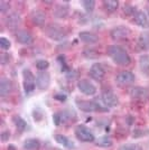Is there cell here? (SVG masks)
<instances>
[{
  "label": "cell",
  "instance_id": "6da1fadb",
  "mask_svg": "<svg viewBox=\"0 0 149 150\" xmlns=\"http://www.w3.org/2000/svg\"><path fill=\"white\" fill-rule=\"evenodd\" d=\"M108 55L111 57V59L120 66H127L131 63L130 55L127 53V50H123L119 45H111L108 47Z\"/></svg>",
  "mask_w": 149,
  "mask_h": 150
},
{
  "label": "cell",
  "instance_id": "7a4b0ae2",
  "mask_svg": "<svg viewBox=\"0 0 149 150\" xmlns=\"http://www.w3.org/2000/svg\"><path fill=\"white\" fill-rule=\"evenodd\" d=\"M45 34L54 40H62L66 36V33L60 25L50 24L45 28Z\"/></svg>",
  "mask_w": 149,
  "mask_h": 150
},
{
  "label": "cell",
  "instance_id": "3957f363",
  "mask_svg": "<svg viewBox=\"0 0 149 150\" xmlns=\"http://www.w3.org/2000/svg\"><path fill=\"white\" fill-rule=\"evenodd\" d=\"M75 136L82 142H93L94 140H95L92 131L89 128H87L85 125H77L75 128Z\"/></svg>",
  "mask_w": 149,
  "mask_h": 150
},
{
  "label": "cell",
  "instance_id": "277c9868",
  "mask_svg": "<svg viewBox=\"0 0 149 150\" xmlns=\"http://www.w3.org/2000/svg\"><path fill=\"white\" fill-rule=\"evenodd\" d=\"M23 79H24V88L26 93H31L36 88V76L33 74L31 69L23 71Z\"/></svg>",
  "mask_w": 149,
  "mask_h": 150
},
{
  "label": "cell",
  "instance_id": "5b68a950",
  "mask_svg": "<svg viewBox=\"0 0 149 150\" xmlns=\"http://www.w3.org/2000/svg\"><path fill=\"white\" fill-rule=\"evenodd\" d=\"M110 36L116 42L123 40L130 36V29L126 26H117L110 31Z\"/></svg>",
  "mask_w": 149,
  "mask_h": 150
},
{
  "label": "cell",
  "instance_id": "8992f818",
  "mask_svg": "<svg viewBox=\"0 0 149 150\" xmlns=\"http://www.w3.org/2000/svg\"><path fill=\"white\" fill-rule=\"evenodd\" d=\"M77 88L81 93L85 94V95H94L96 93V88L92 82H90L87 79H82L80 81L77 82Z\"/></svg>",
  "mask_w": 149,
  "mask_h": 150
},
{
  "label": "cell",
  "instance_id": "52a82bcc",
  "mask_svg": "<svg viewBox=\"0 0 149 150\" xmlns=\"http://www.w3.org/2000/svg\"><path fill=\"white\" fill-rule=\"evenodd\" d=\"M135 80H136V76L130 71H122V72H120L116 76L117 83H118L119 85H122V86L130 85V84H132L135 82Z\"/></svg>",
  "mask_w": 149,
  "mask_h": 150
},
{
  "label": "cell",
  "instance_id": "ba28073f",
  "mask_svg": "<svg viewBox=\"0 0 149 150\" xmlns=\"http://www.w3.org/2000/svg\"><path fill=\"white\" fill-rule=\"evenodd\" d=\"M50 84V75L46 71H42L36 75V86L39 90H47Z\"/></svg>",
  "mask_w": 149,
  "mask_h": 150
},
{
  "label": "cell",
  "instance_id": "9c48e42d",
  "mask_svg": "<svg viewBox=\"0 0 149 150\" xmlns=\"http://www.w3.org/2000/svg\"><path fill=\"white\" fill-rule=\"evenodd\" d=\"M101 99H102L103 103L106 106H111V108L112 106H117L119 103L118 96L111 90H103L102 95H101Z\"/></svg>",
  "mask_w": 149,
  "mask_h": 150
},
{
  "label": "cell",
  "instance_id": "30bf717a",
  "mask_svg": "<svg viewBox=\"0 0 149 150\" xmlns=\"http://www.w3.org/2000/svg\"><path fill=\"white\" fill-rule=\"evenodd\" d=\"M90 76L95 81H102L106 76V69L100 63H94L90 69Z\"/></svg>",
  "mask_w": 149,
  "mask_h": 150
},
{
  "label": "cell",
  "instance_id": "8fae6325",
  "mask_svg": "<svg viewBox=\"0 0 149 150\" xmlns=\"http://www.w3.org/2000/svg\"><path fill=\"white\" fill-rule=\"evenodd\" d=\"M5 25L10 28V29H13V28H17L20 24H21V17L18 13L16 11H13V13H8L6 17H5Z\"/></svg>",
  "mask_w": 149,
  "mask_h": 150
},
{
  "label": "cell",
  "instance_id": "7c38bea8",
  "mask_svg": "<svg viewBox=\"0 0 149 150\" xmlns=\"http://www.w3.org/2000/svg\"><path fill=\"white\" fill-rule=\"evenodd\" d=\"M76 105L81 111H84V112H95L100 110L99 105L92 101L76 100Z\"/></svg>",
  "mask_w": 149,
  "mask_h": 150
},
{
  "label": "cell",
  "instance_id": "4fadbf2b",
  "mask_svg": "<svg viewBox=\"0 0 149 150\" xmlns=\"http://www.w3.org/2000/svg\"><path fill=\"white\" fill-rule=\"evenodd\" d=\"M16 39L18 43L23 45H31L34 42V37L29 31L27 30H18L16 33Z\"/></svg>",
  "mask_w": 149,
  "mask_h": 150
},
{
  "label": "cell",
  "instance_id": "5bb4252c",
  "mask_svg": "<svg viewBox=\"0 0 149 150\" xmlns=\"http://www.w3.org/2000/svg\"><path fill=\"white\" fill-rule=\"evenodd\" d=\"M31 20L34 25L43 26L46 21V15L42 10H33L31 13Z\"/></svg>",
  "mask_w": 149,
  "mask_h": 150
},
{
  "label": "cell",
  "instance_id": "9a60e30c",
  "mask_svg": "<svg viewBox=\"0 0 149 150\" xmlns=\"http://www.w3.org/2000/svg\"><path fill=\"white\" fill-rule=\"evenodd\" d=\"M13 90V83L9 79L2 77L0 80V95L1 96H6L11 92Z\"/></svg>",
  "mask_w": 149,
  "mask_h": 150
},
{
  "label": "cell",
  "instance_id": "2e32d148",
  "mask_svg": "<svg viewBox=\"0 0 149 150\" xmlns=\"http://www.w3.org/2000/svg\"><path fill=\"white\" fill-rule=\"evenodd\" d=\"M53 13L56 18H65L68 15V6L66 2H61L54 8Z\"/></svg>",
  "mask_w": 149,
  "mask_h": 150
},
{
  "label": "cell",
  "instance_id": "e0dca14e",
  "mask_svg": "<svg viewBox=\"0 0 149 150\" xmlns=\"http://www.w3.org/2000/svg\"><path fill=\"white\" fill-rule=\"evenodd\" d=\"M79 38L85 44H95L99 40L98 36L93 33H90V31H81L79 34Z\"/></svg>",
  "mask_w": 149,
  "mask_h": 150
},
{
  "label": "cell",
  "instance_id": "ac0fdd59",
  "mask_svg": "<svg viewBox=\"0 0 149 150\" xmlns=\"http://www.w3.org/2000/svg\"><path fill=\"white\" fill-rule=\"evenodd\" d=\"M135 23L140 27H147L149 25V18L146 15V13H143V10H138L135 13Z\"/></svg>",
  "mask_w": 149,
  "mask_h": 150
},
{
  "label": "cell",
  "instance_id": "d6986e66",
  "mask_svg": "<svg viewBox=\"0 0 149 150\" xmlns=\"http://www.w3.org/2000/svg\"><path fill=\"white\" fill-rule=\"evenodd\" d=\"M54 138H55L57 144H62L63 147H65V148H67V149H73V148H75L74 144H73L66 136H64V134H55Z\"/></svg>",
  "mask_w": 149,
  "mask_h": 150
},
{
  "label": "cell",
  "instance_id": "ffe728a7",
  "mask_svg": "<svg viewBox=\"0 0 149 150\" xmlns=\"http://www.w3.org/2000/svg\"><path fill=\"white\" fill-rule=\"evenodd\" d=\"M40 148V142L37 139H34V138H29L25 140L24 142V149L25 150H39Z\"/></svg>",
  "mask_w": 149,
  "mask_h": 150
},
{
  "label": "cell",
  "instance_id": "44dd1931",
  "mask_svg": "<svg viewBox=\"0 0 149 150\" xmlns=\"http://www.w3.org/2000/svg\"><path fill=\"white\" fill-rule=\"evenodd\" d=\"M139 66L145 75H149V56L148 55H141L139 58Z\"/></svg>",
  "mask_w": 149,
  "mask_h": 150
},
{
  "label": "cell",
  "instance_id": "7402d4cb",
  "mask_svg": "<svg viewBox=\"0 0 149 150\" xmlns=\"http://www.w3.org/2000/svg\"><path fill=\"white\" fill-rule=\"evenodd\" d=\"M103 6H104L106 11L113 13V11H116V10L118 9L119 2L116 1V0H104V1H103Z\"/></svg>",
  "mask_w": 149,
  "mask_h": 150
},
{
  "label": "cell",
  "instance_id": "603a6c76",
  "mask_svg": "<svg viewBox=\"0 0 149 150\" xmlns=\"http://www.w3.org/2000/svg\"><path fill=\"white\" fill-rule=\"evenodd\" d=\"M13 121L15 125H16V128L20 130V131H24L26 128H27V123H26V121L21 117H19V115H15L13 118Z\"/></svg>",
  "mask_w": 149,
  "mask_h": 150
},
{
  "label": "cell",
  "instance_id": "cb8c5ba5",
  "mask_svg": "<svg viewBox=\"0 0 149 150\" xmlns=\"http://www.w3.org/2000/svg\"><path fill=\"white\" fill-rule=\"evenodd\" d=\"M66 119H67V115H65V112L56 113V114H54V118H53L54 123L56 125H61L62 123H64L66 121Z\"/></svg>",
  "mask_w": 149,
  "mask_h": 150
},
{
  "label": "cell",
  "instance_id": "d4e9b609",
  "mask_svg": "<svg viewBox=\"0 0 149 150\" xmlns=\"http://www.w3.org/2000/svg\"><path fill=\"white\" fill-rule=\"evenodd\" d=\"M130 94L132 98H145L146 96V90L143 88H133L131 90Z\"/></svg>",
  "mask_w": 149,
  "mask_h": 150
},
{
  "label": "cell",
  "instance_id": "484cf974",
  "mask_svg": "<svg viewBox=\"0 0 149 150\" xmlns=\"http://www.w3.org/2000/svg\"><path fill=\"white\" fill-rule=\"evenodd\" d=\"M119 150H143L138 144H126L119 147Z\"/></svg>",
  "mask_w": 149,
  "mask_h": 150
},
{
  "label": "cell",
  "instance_id": "4316f807",
  "mask_svg": "<svg viewBox=\"0 0 149 150\" xmlns=\"http://www.w3.org/2000/svg\"><path fill=\"white\" fill-rule=\"evenodd\" d=\"M112 144H113L112 140L108 137L100 138L99 140H98V142H96V144H98V146H101V147H111Z\"/></svg>",
  "mask_w": 149,
  "mask_h": 150
},
{
  "label": "cell",
  "instance_id": "83f0119b",
  "mask_svg": "<svg viewBox=\"0 0 149 150\" xmlns=\"http://www.w3.org/2000/svg\"><path fill=\"white\" fill-rule=\"evenodd\" d=\"M83 7L84 9L87 10V13H92L95 8V1L93 0H87V1H83Z\"/></svg>",
  "mask_w": 149,
  "mask_h": 150
},
{
  "label": "cell",
  "instance_id": "f1b7e54d",
  "mask_svg": "<svg viewBox=\"0 0 149 150\" xmlns=\"http://www.w3.org/2000/svg\"><path fill=\"white\" fill-rule=\"evenodd\" d=\"M48 66H50V63H48V61H46V59H39V61L36 62V67L40 72L42 71H46V69H48Z\"/></svg>",
  "mask_w": 149,
  "mask_h": 150
},
{
  "label": "cell",
  "instance_id": "f546056e",
  "mask_svg": "<svg viewBox=\"0 0 149 150\" xmlns=\"http://www.w3.org/2000/svg\"><path fill=\"white\" fill-rule=\"evenodd\" d=\"M11 46V43L9 42V39H7L5 37H1L0 38V47L2 50H9Z\"/></svg>",
  "mask_w": 149,
  "mask_h": 150
},
{
  "label": "cell",
  "instance_id": "4dcf8cb0",
  "mask_svg": "<svg viewBox=\"0 0 149 150\" xmlns=\"http://www.w3.org/2000/svg\"><path fill=\"white\" fill-rule=\"evenodd\" d=\"M9 7H10V4H9L8 1L1 0V1H0V13H5L7 10H9Z\"/></svg>",
  "mask_w": 149,
  "mask_h": 150
},
{
  "label": "cell",
  "instance_id": "1f68e13d",
  "mask_svg": "<svg viewBox=\"0 0 149 150\" xmlns=\"http://www.w3.org/2000/svg\"><path fill=\"white\" fill-rule=\"evenodd\" d=\"M1 141L2 142H7L8 140H9V138H10V132L9 131H4L1 133Z\"/></svg>",
  "mask_w": 149,
  "mask_h": 150
},
{
  "label": "cell",
  "instance_id": "d6a6232c",
  "mask_svg": "<svg viewBox=\"0 0 149 150\" xmlns=\"http://www.w3.org/2000/svg\"><path fill=\"white\" fill-rule=\"evenodd\" d=\"M55 99L56 100H60V101H65L66 100V95H64V94H56L55 95Z\"/></svg>",
  "mask_w": 149,
  "mask_h": 150
},
{
  "label": "cell",
  "instance_id": "836d02e7",
  "mask_svg": "<svg viewBox=\"0 0 149 150\" xmlns=\"http://www.w3.org/2000/svg\"><path fill=\"white\" fill-rule=\"evenodd\" d=\"M148 15H149V7H148Z\"/></svg>",
  "mask_w": 149,
  "mask_h": 150
}]
</instances>
